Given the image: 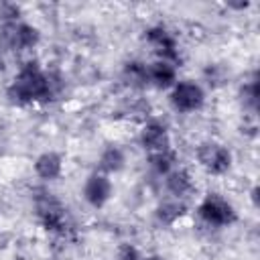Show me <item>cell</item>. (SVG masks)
<instances>
[{"label":"cell","instance_id":"d6986e66","mask_svg":"<svg viewBox=\"0 0 260 260\" xmlns=\"http://www.w3.org/2000/svg\"><path fill=\"white\" fill-rule=\"evenodd\" d=\"M20 6L16 4H0V26L2 24H10L14 20H20Z\"/></svg>","mask_w":260,"mask_h":260},{"label":"cell","instance_id":"52a82bcc","mask_svg":"<svg viewBox=\"0 0 260 260\" xmlns=\"http://www.w3.org/2000/svg\"><path fill=\"white\" fill-rule=\"evenodd\" d=\"M144 43L160 61H169L179 65L181 63V47L175 32L165 24H152L144 30Z\"/></svg>","mask_w":260,"mask_h":260},{"label":"cell","instance_id":"7a4b0ae2","mask_svg":"<svg viewBox=\"0 0 260 260\" xmlns=\"http://www.w3.org/2000/svg\"><path fill=\"white\" fill-rule=\"evenodd\" d=\"M35 215L39 225L53 236H65L71 228L69 211L65 203L47 189H41L35 195Z\"/></svg>","mask_w":260,"mask_h":260},{"label":"cell","instance_id":"7c38bea8","mask_svg":"<svg viewBox=\"0 0 260 260\" xmlns=\"http://www.w3.org/2000/svg\"><path fill=\"white\" fill-rule=\"evenodd\" d=\"M162 181H165V191L169 193V197H175V199H183L185 201L195 191L193 175L189 173V169H185L181 165L175 167L169 175H165Z\"/></svg>","mask_w":260,"mask_h":260},{"label":"cell","instance_id":"44dd1931","mask_svg":"<svg viewBox=\"0 0 260 260\" xmlns=\"http://www.w3.org/2000/svg\"><path fill=\"white\" fill-rule=\"evenodd\" d=\"M250 199H252V205L258 207V187H256V185H254L252 191H250Z\"/></svg>","mask_w":260,"mask_h":260},{"label":"cell","instance_id":"9a60e30c","mask_svg":"<svg viewBox=\"0 0 260 260\" xmlns=\"http://www.w3.org/2000/svg\"><path fill=\"white\" fill-rule=\"evenodd\" d=\"M122 81L130 89H146L148 85V63L140 59H130L122 67Z\"/></svg>","mask_w":260,"mask_h":260},{"label":"cell","instance_id":"ba28073f","mask_svg":"<svg viewBox=\"0 0 260 260\" xmlns=\"http://www.w3.org/2000/svg\"><path fill=\"white\" fill-rule=\"evenodd\" d=\"M81 197H83V201L89 207L102 209L114 197V183H112V179L108 175L100 173V171H91L85 177L83 185H81Z\"/></svg>","mask_w":260,"mask_h":260},{"label":"cell","instance_id":"8992f818","mask_svg":"<svg viewBox=\"0 0 260 260\" xmlns=\"http://www.w3.org/2000/svg\"><path fill=\"white\" fill-rule=\"evenodd\" d=\"M205 87L195 79H177L169 89V104L179 114H195L205 106Z\"/></svg>","mask_w":260,"mask_h":260},{"label":"cell","instance_id":"7402d4cb","mask_svg":"<svg viewBox=\"0 0 260 260\" xmlns=\"http://www.w3.org/2000/svg\"><path fill=\"white\" fill-rule=\"evenodd\" d=\"M142 260H167L165 256H160V254H144V258Z\"/></svg>","mask_w":260,"mask_h":260},{"label":"cell","instance_id":"277c9868","mask_svg":"<svg viewBox=\"0 0 260 260\" xmlns=\"http://www.w3.org/2000/svg\"><path fill=\"white\" fill-rule=\"evenodd\" d=\"M41 43V30L32 22L20 18L0 26V49L4 53H26L37 49Z\"/></svg>","mask_w":260,"mask_h":260},{"label":"cell","instance_id":"4fadbf2b","mask_svg":"<svg viewBox=\"0 0 260 260\" xmlns=\"http://www.w3.org/2000/svg\"><path fill=\"white\" fill-rule=\"evenodd\" d=\"M179 79V65L169 63V61H160L154 59L152 63H148V85L169 91Z\"/></svg>","mask_w":260,"mask_h":260},{"label":"cell","instance_id":"2e32d148","mask_svg":"<svg viewBox=\"0 0 260 260\" xmlns=\"http://www.w3.org/2000/svg\"><path fill=\"white\" fill-rule=\"evenodd\" d=\"M146 165L150 169L152 175L156 177H165L169 175L175 167H179V154L175 148H169V150H160V152H152V154H146Z\"/></svg>","mask_w":260,"mask_h":260},{"label":"cell","instance_id":"30bf717a","mask_svg":"<svg viewBox=\"0 0 260 260\" xmlns=\"http://www.w3.org/2000/svg\"><path fill=\"white\" fill-rule=\"evenodd\" d=\"M189 213V205L183 199H175V197H167L162 201H158V205L152 211L154 223L158 228H175L177 223H181Z\"/></svg>","mask_w":260,"mask_h":260},{"label":"cell","instance_id":"e0dca14e","mask_svg":"<svg viewBox=\"0 0 260 260\" xmlns=\"http://www.w3.org/2000/svg\"><path fill=\"white\" fill-rule=\"evenodd\" d=\"M258 95H260V87H258V75L256 71L252 73V77L248 81L242 83L240 87V102H242V108L246 112H250L252 116H256L258 112Z\"/></svg>","mask_w":260,"mask_h":260},{"label":"cell","instance_id":"8fae6325","mask_svg":"<svg viewBox=\"0 0 260 260\" xmlns=\"http://www.w3.org/2000/svg\"><path fill=\"white\" fill-rule=\"evenodd\" d=\"M63 169H65V160H63V154L57 150H45L32 162V171L37 179H41L43 183L57 181L63 175Z\"/></svg>","mask_w":260,"mask_h":260},{"label":"cell","instance_id":"5bb4252c","mask_svg":"<svg viewBox=\"0 0 260 260\" xmlns=\"http://www.w3.org/2000/svg\"><path fill=\"white\" fill-rule=\"evenodd\" d=\"M124 167H126V152L118 144H106L102 148V152L98 154V167H95V171H100V173H104L108 177L124 171Z\"/></svg>","mask_w":260,"mask_h":260},{"label":"cell","instance_id":"3957f363","mask_svg":"<svg viewBox=\"0 0 260 260\" xmlns=\"http://www.w3.org/2000/svg\"><path fill=\"white\" fill-rule=\"evenodd\" d=\"M195 215L205 228L211 230L232 228L238 221V211L234 203L217 191H209L199 199V203L195 205Z\"/></svg>","mask_w":260,"mask_h":260},{"label":"cell","instance_id":"9c48e42d","mask_svg":"<svg viewBox=\"0 0 260 260\" xmlns=\"http://www.w3.org/2000/svg\"><path fill=\"white\" fill-rule=\"evenodd\" d=\"M138 144L146 150V154L173 148V138H171L169 126L160 120H144L138 130Z\"/></svg>","mask_w":260,"mask_h":260},{"label":"cell","instance_id":"ffe728a7","mask_svg":"<svg viewBox=\"0 0 260 260\" xmlns=\"http://www.w3.org/2000/svg\"><path fill=\"white\" fill-rule=\"evenodd\" d=\"M144 254L130 242H124L118 246V260H142Z\"/></svg>","mask_w":260,"mask_h":260},{"label":"cell","instance_id":"5b68a950","mask_svg":"<svg viewBox=\"0 0 260 260\" xmlns=\"http://www.w3.org/2000/svg\"><path fill=\"white\" fill-rule=\"evenodd\" d=\"M195 160L207 175L223 177L234 167V152L228 144L209 138L195 146Z\"/></svg>","mask_w":260,"mask_h":260},{"label":"cell","instance_id":"6da1fadb","mask_svg":"<svg viewBox=\"0 0 260 260\" xmlns=\"http://www.w3.org/2000/svg\"><path fill=\"white\" fill-rule=\"evenodd\" d=\"M65 91V81L57 71L45 69L37 59L20 63L6 85V100L16 108L53 104Z\"/></svg>","mask_w":260,"mask_h":260},{"label":"cell","instance_id":"ac0fdd59","mask_svg":"<svg viewBox=\"0 0 260 260\" xmlns=\"http://www.w3.org/2000/svg\"><path fill=\"white\" fill-rule=\"evenodd\" d=\"M203 77H205L207 85L215 87V85H219V83L225 79V71H223L221 65H217V63H209V65L205 67V71H203Z\"/></svg>","mask_w":260,"mask_h":260}]
</instances>
